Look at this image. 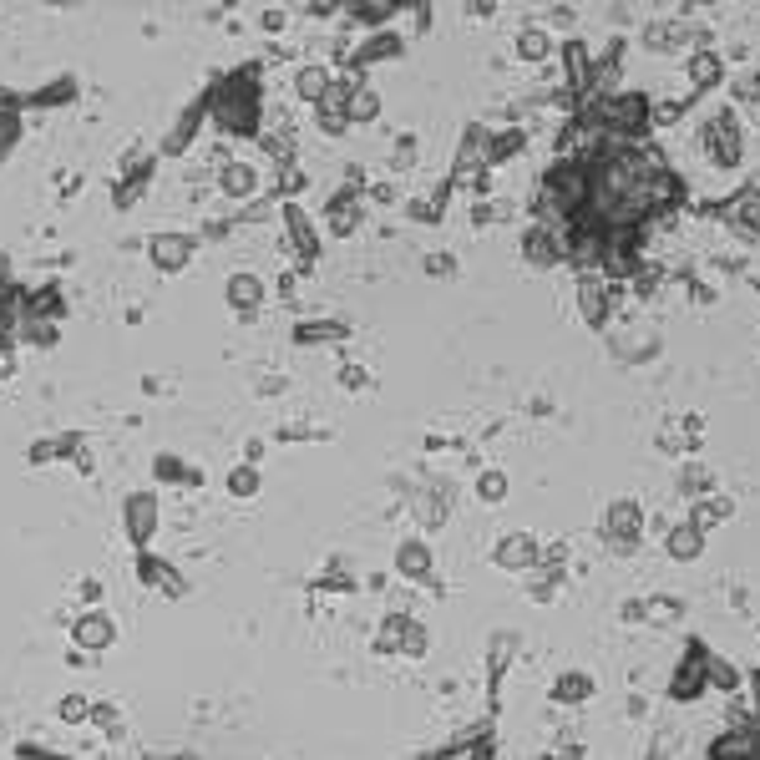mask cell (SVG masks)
<instances>
[{"mask_svg": "<svg viewBox=\"0 0 760 760\" xmlns=\"http://www.w3.org/2000/svg\"><path fill=\"white\" fill-rule=\"evenodd\" d=\"M122 517H127V538L142 548V543L152 538V527H158V497H152V492H137V497L122 507Z\"/></svg>", "mask_w": 760, "mask_h": 760, "instance_id": "cell-1", "label": "cell"}, {"mask_svg": "<svg viewBox=\"0 0 760 760\" xmlns=\"http://www.w3.org/2000/svg\"><path fill=\"white\" fill-rule=\"evenodd\" d=\"M228 304H234L239 315H259V304H264V279L259 274H234L228 279Z\"/></svg>", "mask_w": 760, "mask_h": 760, "instance_id": "cell-2", "label": "cell"}, {"mask_svg": "<svg viewBox=\"0 0 760 760\" xmlns=\"http://www.w3.org/2000/svg\"><path fill=\"white\" fill-rule=\"evenodd\" d=\"M152 259H158V269L178 274L193 259V239L188 234H158V239H152Z\"/></svg>", "mask_w": 760, "mask_h": 760, "instance_id": "cell-3", "label": "cell"}, {"mask_svg": "<svg viewBox=\"0 0 760 760\" xmlns=\"http://www.w3.org/2000/svg\"><path fill=\"white\" fill-rule=\"evenodd\" d=\"M208 117V102L198 97V102H188V112L178 117V127H173V137H163V152L168 158H178V152H188V142H193V132H198V122Z\"/></svg>", "mask_w": 760, "mask_h": 760, "instance_id": "cell-4", "label": "cell"}, {"mask_svg": "<svg viewBox=\"0 0 760 760\" xmlns=\"http://www.w3.org/2000/svg\"><path fill=\"white\" fill-rule=\"evenodd\" d=\"M76 644H82V649H102V644H112V619L102 614V608H92V614L76 619Z\"/></svg>", "mask_w": 760, "mask_h": 760, "instance_id": "cell-5", "label": "cell"}, {"mask_svg": "<svg viewBox=\"0 0 760 760\" xmlns=\"http://www.w3.org/2000/svg\"><path fill=\"white\" fill-rule=\"evenodd\" d=\"M218 188H223L228 198H249V193L259 188V173H254L249 163H223V173H218Z\"/></svg>", "mask_w": 760, "mask_h": 760, "instance_id": "cell-6", "label": "cell"}, {"mask_svg": "<svg viewBox=\"0 0 760 760\" xmlns=\"http://www.w3.org/2000/svg\"><path fill=\"white\" fill-rule=\"evenodd\" d=\"M279 218H284V228L294 234V249H299L304 259H310V254H315V228H310V218H304L294 203H284V213H279Z\"/></svg>", "mask_w": 760, "mask_h": 760, "instance_id": "cell-7", "label": "cell"}, {"mask_svg": "<svg viewBox=\"0 0 760 760\" xmlns=\"http://www.w3.org/2000/svg\"><path fill=\"white\" fill-rule=\"evenodd\" d=\"M147 183H152V163H137V168H127V183H117V208H127V203H137L142 193H147Z\"/></svg>", "mask_w": 760, "mask_h": 760, "instance_id": "cell-8", "label": "cell"}, {"mask_svg": "<svg viewBox=\"0 0 760 760\" xmlns=\"http://www.w3.org/2000/svg\"><path fill=\"white\" fill-rule=\"evenodd\" d=\"M299 92L315 97V102H325V97H330V71H325V66H304V71H299Z\"/></svg>", "mask_w": 760, "mask_h": 760, "instance_id": "cell-9", "label": "cell"}, {"mask_svg": "<svg viewBox=\"0 0 760 760\" xmlns=\"http://www.w3.org/2000/svg\"><path fill=\"white\" fill-rule=\"evenodd\" d=\"M228 492H234V497H254L259 492V472L254 467H234V472H228Z\"/></svg>", "mask_w": 760, "mask_h": 760, "instance_id": "cell-10", "label": "cell"}, {"mask_svg": "<svg viewBox=\"0 0 760 760\" xmlns=\"http://www.w3.org/2000/svg\"><path fill=\"white\" fill-rule=\"evenodd\" d=\"M16 137H21V117H16V112H0V163L11 158Z\"/></svg>", "mask_w": 760, "mask_h": 760, "instance_id": "cell-11", "label": "cell"}, {"mask_svg": "<svg viewBox=\"0 0 760 760\" xmlns=\"http://www.w3.org/2000/svg\"><path fill=\"white\" fill-rule=\"evenodd\" d=\"M330 335H340V325H325V320H304V325L294 330L299 345H315V340H330Z\"/></svg>", "mask_w": 760, "mask_h": 760, "instance_id": "cell-12", "label": "cell"}, {"mask_svg": "<svg viewBox=\"0 0 760 760\" xmlns=\"http://www.w3.org/2000/svg\"><path fill=\"white\" fill-rule=\"evenodd\" d=\"M137 568H142V583H168V578H173V563L152 558V553H142V558H137Z\"/></svg>", "mask_w": 760, "mask_h": 760, "instance_id": "cell-13", "label": "cell"}, {"mask_svg": "<svg viewBox=\"0 0 760 760\" xmlns=\"http://www.w3.org/2000/svg\"><path fill=\"white\" fill-rule=\"evenodd\" d=\"M76 97V82L71 76H61V82H51V92H36L31 102H41V107H56V102H71Z\"/></svg>", "mask_w": 760, "mask_h": 760, "instance_id": "cell-14", "label": "cell"}, {"mask_svg": "<svg viewBox=\"0 0 760 760\" xmlns=\"http://www.w3.org/2000/svg\"><path fill=\"white\" fill-rule=\"evenodd\" d=\"M152 477H158V482H188V472H183L178 456H158V462H152Z\"/></svg>", "mask_w": 760, "mask_h": 760, "instance_id": "cell-15", "label": "cell"}, {"mask_svg": "<svg viewBox=\"0 0 760 760\" xmlns=\"http://www.w3.org/2000/svg\"><path fill=\"white\" fill-rule=\"evenodd\" d=\"M583 690H588V679H578V674H573V679H563V684H558V700H583Z\"/></svg>", "mask_w": 760, "mask_h": 760, "instance_id": "cell-16", "label": "cell"}, {"mask_svg": "<svg viewBox=\"0 0 760 760\" xmlns=\"http://www.w3.org/2000/svg\"><path fill=\"white\" fill-rule=\"evenodd\" d=\"M370 112H375V97H370V92H355V97H350V117H370Z\"/></svg>", "mask_w": 760, "mask_h": 760, "instance_id": "cell-17", "label": "cell"}, {"mask_svg": "<svg viewBox=\"0 0 760 760\" xmlns=\"http://www.w3.org/2000/svg\"><path fill=\"white\" fill-rule=\"evenodd\" d=\"M87 715H92L87 700H66V705H61V720H87Z\"/></svg>", "mask_w": 760, "mask_h": 760, "instance_id": "cell-18", "label": "cell"}, {"mask_svg": "<svg viewBox=\"0 0 760 760\" xmlns=\"http://www.w3.org/2000/svg\"><path fill=\"white\" fill-rule=\"evenodd\" d=\"M284 26V11H264V31H279Z\"/></svg>", "mask_w": 760, "mask_h": 760, "instance_id": "cell-19", "label": "cell"}]
</instances>
